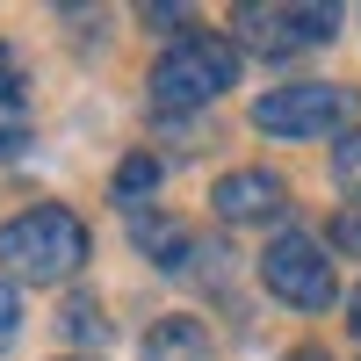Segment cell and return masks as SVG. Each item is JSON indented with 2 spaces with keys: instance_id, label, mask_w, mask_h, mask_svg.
Returning a JSON list of instances; mask_svg holds the SVG:
<instances>
[{
  "instance_id": "obj_14",
  "label": "cell",
  "mask_w": 361,
  "mask_h": 361,
  "mask_svg": "<svg viewBox=\"0 0 361 361\" xmlns=\"http://www.w3.org/2000/svg\"><path fill=\"white\" fill-rule=\"evenodd\" d=\"M15 318H22V304H15V282H0V340L15 333Z\"/></svg>"
},
{
  "instance_id": "obj_12",
  "label": "cell",
  "mask_w": 361,
  "mask_h": 361,
  "mask_svg": "<svg viewBox=\"0 0 361 361\" xmlns=\"http://www.w3.org/2000/svg\"><path fill=\"white\" fill-rule=\"evenodd\" d=\"M66 333H73V340H109V318H102L94 304H73V311H66Z\"/></svg>"
},
{
  "instance_id": "obj_11",
  "label": "cell",
  "mask_w": 361,
  "mask_h": 361,
  "mask_svg": "<svg viewBox=\"0 0 361 361\" xmlns=\"http://www.w3.org/2000/svg\"><path fill=\"white\" fill-rule=\"evenodd\" d=\"M29 94V73H22V58H15V44H0V109H15Z\"/></svg>"
},
{
  "instance_id": "obj_4",
  "label": "cell",
  "mask_w": 361,
  "mask_h": 361,
  "mask_svg": "<svg viewBox=\"0 0 361 361\" xmlns=\"http://www.w3.org/2000/svg\"><path fill=\"white\" fill-rule=\"evenodd\" d=\"M260 282L275 289L282 304H296V311H325L333 304V260H325V246L304 238V231H282L275 246L260 253Z\"/></svg>"
},
{
  "instance_id": "obj_1",
  "label": "cell",
  "mask_w": 361,
  "mask_h": 361,
  "mask_svg": "<svg viewBox=\"0 0 361 361\" xmlns=\"http://www.w3.org/2000/svg\"><path fill=\"white\" fill-rule=\"evenodd\" d=\"M87 260V224L73 209H22V217L0 224V267H8L15 282H73Z\"/></svg>"
},
{
  "instance_id": "obj_7",
  "label": "cell",
  "mask_w": 361,
  "mask_h": 361,
  "mask_svg": "<svg viewBox=\"0 0 361 361\" xmlns=\"http://www.w3.org/2000/svg\"><path fill=\"white\" fill-rule=\"evenodd\" d=\"M231 22L246 29L253 51H289V44H304V37H296V22H289V8H238Z\"/></svg>"
},
{
  "instance_id": "obj_15",
  "label": "cell",
  "mask_w": 361,
  "mask_h": 361,
  "mask_svg": "<svg viewBox=\"0 0 361 361\" xmlns=\"http://www.w3.org/2000/svg\"><path fill=\"white\" fill-rule=\"evenodd\" d=\"M22 145H29V137H22L15 123H0V159H22Z\"/></svg>"
},
{
  "instance_id": "obj_9",
  "label": "cell",
  "mask_w": 361,
  "mask_h": 361,
  "mask_svg": "<svg viewBox=\"0 0 361 361\" xmlns=\"http://www.w3.org/2000/svg\"><path fill=\"white\" fill-rule=\"evenodd\" d=\"M137 246L159 253V267H180L173 253H188V231H180V224H137Z\"/></svg>"
},
{
  "instance_id": "obj_5",
  "label": "cell",
  "mask_w": 361,
  "mask_h": 361,
  "mask_svg": "<svg viewBox=\"0 0 361 361\" xmlns=\"http://www.w3.org/2000/svg\"><path fill=\"white\" fill-rule=\"evenodd\" d=\"M209 202H217V217L253 224V217H275V209H282V180H275V173H260V166H246V173H224Z\"/></svg>"
},
{
  "instance_id": "obj_8",
  "label": "cell",
  "mask_w": 361,
  "mask_h": 361,
  "mask_svg": "<svg viewBox=\"0 0 361 361\" xmlns=\"http://www.w3.org/2000/svg\"><path fill=\"white\" fill-rule=\"evenodd\" d=\"M152 188H159V159L152 152H137V159L116 166V202H137V195H152Z\"/></svg>"
},
{
  "instance_id": "obj_2",
  "label": "cell",
  "mask_w": 361,
  "mask_h": 361,
  "mask_svg": "<svg viewBox=\"0 0 361 361\" xmlns=\"http://www.w3.org/2000/svg\"><path fill=\"white\" fill-rule=\"evenodd\" d=\"M231 80H238V51H231L224 37L188 29V37L152 66V102H159V109H202V102H217Z\"/></svg>"
},
{
  "instance_id": "obj_16",
  "label": "cell",
  "mask_w": 361,
  "mask_h": 361,
  "mask_svg": "<svg viewBox=\"0 0 361 361\" xmlns=\"http://www.w3.org/2000/svg\"><path fill=\"white\" fill-rule=\"evenodd\" d=\"M282 361H325V354H318V347H296V354H282Z\"/></svg>"
},
{
  "instance_id": "obj_3",
  "label": "cell",
  "mask_w": 361,
  "mask_h": 361,
  "mask_svg": "<svg viewBox=\"0 0 361 361\" xmlns=\"http://www.w3.org/2000/svg\"><path fill=\"white\" fill-rule=\"evenodd\" d=\"M347 87L333 80H296V87H275V94H260L253 102V123L267 137H325V130H340L347 123Z\"/></svg>"
},
{
  "instance_id": "obj_17",
  "label": "cell",
  "mask_w": 361,
  "mask_h": 361,
  "mask_svg": "<svg viewBox=\"0 0 361 361\" xmlns=\"http://www.w3.org/2000/svg\"><path fill=\"white\" fill-rule=\"evenodd\" d=\"M354 333H361V289H354Z\"/></svg>"
},
{
  "instance_id": "obj_6",
  "label": "cell",
  "mask_w": 361,
  "mask_h": 361,
  "mask_svg": "<svg viewBox=\"0 0 361 361\" xmlns=\"http://www.w3.org/2000/svg\"><path fill=\"white\" fill-rule=\"evenodd\" d=\"M145 361H209V340L195 318H166L145 333Z\"/></svg>"
},
{
  "instance_id": "obj_10",
  "label": "cell",
  "mask_w": 361,
  "mask_h": 361,
  "mask_svg": "<svg viewBox=\"0 0 361 361\" xmlns=\"http://www.w3.org/2000/svg\"><path fill=\"white\" fill-rule=\"evenodd\" d=\"M333 180H340L347 195H361V130L340 137V152H333Z\"/></svg>"
},
{
  "instance_id": "obj_13",
  "label": "cell",
  "mask_w": 361,
  "mask_h": 361,
  "mask_svg": "<svg viewBox=\"0 0 361 361\" xmlns=\"http://www.w3.org/2000/svg\"><path fill=\"white\" fill-rule=\"evenodd\" d=\"M333 246H340V253H361V209L333 217Z\"/></svg>"
}]
</instances>
